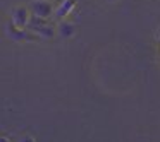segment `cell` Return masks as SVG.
<instances>
[{
	"label": "cell",
	"instance_id": "cell-2",
	"mask_svg": "<svg viewBox=\"0 0 160 142\" xmlns=\"http://www.w3.org/2000/svg\"><path fill=\"white\" fill-rule=\"evenodd\" d=\"M28 11L31 16H36V17L47 19L53 14V5L48 0H33L31 4L28 5Z\"/></svg>",
	"mask_w": 160,
	"mask_h": 142
},
{
	"label": "cell",
	"instance_id": "cell-3",
	"mask_svg": "<svg viewBox=\"0 0 160 142\" xmlns=\"http://www.w3.org/2000/svg\"><path fill=\"white\" fill-rule=\"evenodd\" d=\"M29 11L28 7H16L12 11V16H11V24L16 26L19 29H24L28 26V21H29Z\"/></svg>",
	"mask_w": 160,
	"mask_h": 142
},
{
	"label": "cell",
	"instance_id": "cell-4",
	"mask_svg": "<svg viewBox=\"0 0 160 142\" xmlns=\"http://www.w3.org/2000/svg\"><path fill=\"white\" fill-rule=\"evenodd\" d=\"M74 5H76V0H62V2L53 9V17L60 19V21L66 19L67 16H69V12L74 9Z\"/></svg>",
	"mask_w": 160,
	"mask_h": 142
},
{
	"label": "cell",
	"instance_id": "cell-9",
	"mask_svg": "<svg viewBox=\"0 0 160 142\" xmlns=\"http://www.w3.org/2000/svg\"><path fill=\"white\" fill-rule=\"evenodd\" d=\"M107 2H117V0H107Z\"/></svg>",
	"mask_w": 160,
	"mask_h": 142
},
{
	"label": "cell",
	"instance_id": "cell-1",
	"mask_svg": "<svg viewBox=\"0 0 160 142\" xmlns=\"http://www.w3.org/2000/svg\"><path fill=\"white\" fill-rule=\"evenodd\" d=\"M35 34L42 36V38H53L55 36V28L48 22V19H42V17H36V16H29V21L28 26Z\"/></svg>",
	"mask_w": 160,
	"mask_h": 142
},
{
	"label": "cell",
	"instance_id": "cell-8",
	"mask_svg": "<svg viewBox=\"0 0 160 142\" xmlns=\"http://www.w3.org/2000/svg\"><path fill=\"white\" fill-rule=\"evenodd\" d=\"M0 142H11L7 137H0Z\"/></svg>",
	"mask_w": 160,
	"mask_h": 142
},
{
	"label": "cell",
	"instance_id": "cell-7",
	"mask_svg": "<svg viewBox=\"0 0 160 142\" xmlns=\"http://www.w3.org/2000/svg\"><path fill=\"white\" fill-rule=\"evenodd\" d=\"M21 142H35V139L29 137V135H26V137H22V139H21Z\"/></svg>",
	"mask_w": 160,
	"mask_h": 142
},
{
	"label": "cell",
	"instance_id": "cell-5",
	"mask_svg": "<svg viewBox=\"0 0 160 142\" xmlns=\"http://www.w3.org/2000/svg\"><path fill=\"white\" fill-rule=\"evenodd\" d=\"M7 33H9V36H11L12 39H16V41H29V39H33V34L26 28L19 29V28H16V26L9 24Z\"/></svg>",
	"mask_w": 160,
	"mask_h": 142
},
{
	"label": "cell",
	"instance_id": "cell-6",
	"mask_svg": "<svg viewBox=\"0 0 160 142\" xmlns=\"http://www.w3.org/2000/svg\"><path fill=\"white\" fill-rule=\"evenodd\" d=\"M55 31L59 33L62 38H71V36H74V33H76V26H74L72 22L62 19V21H60V24H59V28H57Z\"/></svg>",
	"mask_w": 160,
	"mask_h": 142
}]
</instances>
